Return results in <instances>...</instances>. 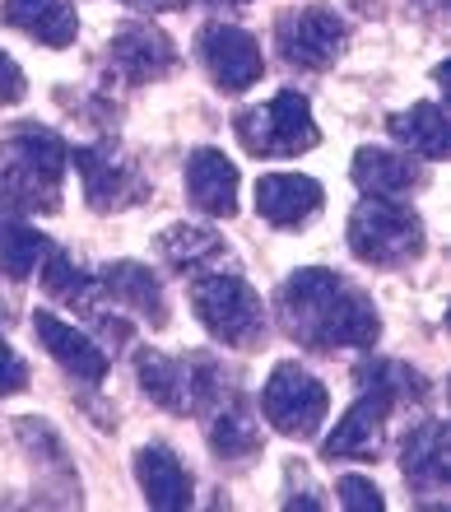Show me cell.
<instances>
[{"instance_id":"4fadbf2b","label":"cell","mask_w":451,"mask_h":512,"mask_svg":"<svg viewBox=\"0 0 451 512\" xmlns=\"http://www.w3.org/2000/svg\"><path fill=\"white\" fill-rule=\"evenodd\" d=\"M33 331H38V345L52 354L56 364L66 368L75 382H103L107 378V354L103 345H93L84 331H75L70 322H61L56 312H38L33 317Z\"/></svg>"},{"instance_id":"9a60e30c","label":"cell","mask_w":451,"mask_h":512,"mask_svg":"<svg viewBox=\"0 0 451 512\" xmlns=\"http://www.w3.org/2000/svg\"><path fill=\"white\" fill-rule=\"evenodd\" d=\"M256 210L275 229H293L321 210V182L303 173H266L256 182Z\"/></svg>"},{"instance_id":"3957f363","label":"cell","mask_w":451,"mask_h":512,"mask_svg":"<svg viewBox=\"0 0 451 512\" xmlns=\"http://www.w3.org/2000/svg\"><path fill=\"white\" fill-rule=\"evenodd\" d=\"M424 219L396 196H363L349 215V252L368 266H410L424 256Z\"/></svg>"},{"instance_id":"5bb4252c","label":"cell","mask_w":451,"mask_h":512,"mask_svg":"<svg viewBox=\"0 0 451 512\" xmlns=\"http://www.w3.org/2000/svg\"><path fill=\"white\" fill-rule=\"evenodd\" d=\"M186 196L205 215L233 219L238 215V168L219 149H196L186 159Z\"/></svg>"},{"instance_id":"484cf974","label":"cell","mask_w":451,"mask_h":512,"mask_svg":"<svg viewBox=\"0 0 451 512\" xmlns=\"http://www.w3.org/2000/svg\"><path fill=\"white\" fill-rule=\"evenodd\" d=\"M359 382L363 387H377V391H386L391 401H419V396H428V382L414 373V368H405V364H391V359H372V364H363L359 368Z\"/></svg>"},{"instance_id":"ffe728a7","label":"cell","mask_w":451,"mask_h":512,"mask_svg":"<svg viewBox=\"0 0 451 512\" xmlns=\"http://www.w3.org/2000/svg\"><path fill=\"white\" fill-rule=\"evenodd\" d=\"M386 126H391V135H396L410 154H419V159H447L451 154V126L438 103H414L410 112H396Z\"/></svg>"},{"instance_id":"ba28073f","label":"cell","mask_w":451,"mask_h":512,"mask_svg":"<svg viewBox=\"0 0 451 512\" xmlns=\"http://www.w3.org/2000/svg\"><path fill=\"white\" fill-rule=\"evenodd\" d=\"M70 163L80 168L84 196H89V205L98 210V215H107V210H126V205H135V201H145L149 196V182L140 177V168H135L131 159H121L112 145H80L75 154H70Z\"/></svg>"},{"instance_id":"d6986e66","label":"cell","mask_w":451,"mask_h":512,"mask_svg":"<svg viewBox=\"0 0 451 512\" xmlns=\"http://www.w3.org/2000/svg\"><path fill=\"white\" fill-rule=\"evenodd\" d=\"M447 424L442 419H424L414 424L405 447H400V471L419 489H438L447 480Z\"/></svg>"},{"instance_id":"2e32d148","label":"cell","mask_w":451,"mask_h":512,"mask_svg":"<svg viewBox=\"0 0 451 512\" xmlns=\"http://www.w3.org/2000/svg\"><path fill=\"white\" fill-rule=\"evenodd\" d=\"M135 480H140V494H145L149 508L159 512H177L191 503V471L177 461L173 447L149 443L135 452Z\"/></svg>"},{"instance_id":"5b68a950","label":"cell","mask_w":451,"mask_h":512,"mask_svg":"<svg viewBox=\"0 0 451 512\" xmlns=\"http://www.w3.org/2000/svg\"><path fill=\"white\" fill-rule=\"evenodd\" d=\"M233 131H238L242 149L256 159H293L321 140L317 122H312V103L293 89L275 94L266 108H242L233 117Z\"/></svg>"},{"instance_id":"30bf717a","label":"cell","mask_w":451,"mask_h":512,"mask_svg":"<svg viewBox=\"0 0 451 512\" xmlns=\"http://www.w3.org/2000/svg\"><path fill=\"white\" fill-rule=\"evenodd\" d=\"M391 396L377 387H363V396L345 410V419L335 424V433L326 438L321 457L326 461H377L386 438V415H391Z\"/></svg>"},{"instance_id":"52a82bcc","label":"cell","mask_w":451,"mask_h":512,"mask_svg":"<svg viewBox=\"0 0 451 512\" xmlns=\"http://www.w3.org/2000/svg\"><path fill=\"white\" fill-rule=\"evenodd\" d=\"M200 61L210 70V80L224 89V94H242V89H252L261 80V70H266V56L256 47V38L247 28L238 24H224V19H214V24L200 28Z\"/></svg>"},{"instance_id":"277c9868","label":"cell","mask_w":451,"mask_h":512,"mask_svg":"<svg viewBox=\"0 0 451 512\" xmlns=\"http://www.w3.org/2000/svg\"><path fill=\"white\" fill-rule=\"evenodd\" d=\"M191 308H196V322L214 340L238 345V350H252L261 331H266V312H261L256 289L242 275H228V270L191 280Z\"/></svg>"},{"instance_id":"7a4b0ae2","label":"cell","mask_w":451,"mask_h":512,"mask_svg":"<svg viewBox=\"0 0 451 512\" xmlns=\"http://www.w3.org/2000/svg\"><path fill=\"white\" fill-rule=\"evenodd\" d=\"M70 149L47 126H19L0 140V201L28 215H56Z\"/></svg>"},{"instance_id":"cb8c5ba5","label":"cell","mask_w":451,"mask_h":512,"mask_svg":"<svg viewBox=\"0 0 451 512\" xmlns=\"http://www.w3.org/2000/svg\"><path fill=\"white\" fill-rule=\"evenodd\" d=\"M159 247L182 275L186 270H200L205 261H219V256H224V238H219L214 229H200V224H173V229H163Z\"/></svg>"},{"instance_id":"6da1fadb","label":"cell","mask_w":451,"mask_h":512,"mask_svg":"<svg viewBox=\"0 0 451 512\" xmlns=\"http://www.w3.org/2000/svg\"><path fill=\"white\" fill-rule=\"evenodd\" d=\"M279 322L307 350H368L382 336L368 294L321 266H307L279 284Z\"/></svg>"},{"instance_id":"8992f818","label":"cell","mask_w":451,"mask_h":512,"mask_svg":"<svg viewBox=\"0 0 451 512\" xmlns=\"http://www.w3.org/2000/svg\"><path fill=\"white\" fill-rule=\"evenodd\" d=\"M331 410V396L303 364H284L270 368L266 387H261V415L270 419V429L284 438H312L321 429V419Z\"/></svg>"},{"instance_id":"83f0119b","label":"cell","mask_w":451,"mask_h":512,"mask_svg":"<svg viewBox=\"0 0 451 512\" xmlns=\"http://www.w3.org/2000/svg\"><path fill=\"white\" fill-rule=\"evenodd\" d=\"M28 387V364L10 350V340L0 336V396H19Z\"/></svg>"},{"instance_id":"e0dca14e","label":"cell","mask_w":451,"mask_h":512,"mask_svg":"<svg viewBox=\"0 0 451 512\" xmlns=\"http://www.w3.org/2000/svg\"><path fill=\"white\" fill-rule=\"evenodd\" d=\"M0 19L28 38H38L42 47H70L80 38V14L70 0H5Z\"/></svg>"},{"instance_id":"f546056e","label":"cell","mask_w":451,"mask_h":512,"mask_svg":"<svg viewBox=\"0 0 451 512\" xmlns=\"http://www.w3.org/2000/svg\"><path fill=\"white\" fill-rule=\"evenodd\" d=\"M121 5H140V10H177L186 0H121Z\"/></svg>"},{"instance_id":"603a6c76","label":"cell","mask_w":451,"mask_h":512,"mask_svg":"<svg viewBox=\"0 0 451 512\" xmlns=\"http://www.w3.org/2000/svg\"><path fill=\"white\" fill-rule=\"evenodd\" d=\"M47 252H52V243L38 229H28L19 219H0V275L5 280H28Z\"/></svg>"},{"instance_id":"ac0fdd59","label":"cell","mask_w":451,"mask_h":512,"mask_svg":"<svg viewBox=\"0 0 451 512\" xmlns=\"http://www.w3.org/2000/svg\"><path fill=\"white\" fill-rule=\"evenodd\" d=\"M349 177H354V187H359L363 196H400V191H410V187H419V182H424V168H419L414 159L391 154V149L363 145L359 154H354Z\"/></svg>"},{"instance_id":"7402d4cb","label":"cell","mask_w":451,"mask_h":512,"mask_svg":"<svg viewBox=\"0 0 451 512\" xmlns=\"http://www.w3.org/2000/svg\"><path fill=\"white\" fill-rule=\"evenodd\" d=\"M210 447L228 461L252 457L256 447H261V429H256L252 410H247V401H242L238 391L224 396V401L210 410Z\"/></svg>"},{"instance_id":"f1b7e54d","label":"cell","mask_w":451,"mask_h":512,"mask_svg":"<svg viewBox=\"0 0 451 512\" xmlns=\"http://www.w3.org/2000/svg\"><path fill=\"white\" fill-rule=\"evenodd\" d=\"M24 94H28V80H24V70H19V61L10 52H0V103L14 108V103H24Z\"/></svg>"},{"instance_id":"8fae6325","label":"cell","mask_w":451,"mask_h":512,"mask_svg":"<svg viewBox=\"0 0 451 512\" xmlns=\"http://www.w3.org/2000/svg\"><path fill=\"white\" fill-rule=\"evenodd\" d=\"M107 61H112V70H117L121 80L154 84V80H163V75L177 70V47L163 28L135 19V24L117 28V38L107 42Z\"/></svg>"},{"instance_id":"d4e9b609","label":"cell","mask_w":451,"mask_h":512,"mask_svg":"<svg viewBox=\"0 0 451 512\" xmlns=\"http://www.w3.org/2000/svg\"><path fill=\"white\" fill-rule=\"evenodd\" d=\"M42 284H47V294L61 298V303H75V308H84V303H93V294H98V280H93L89 270H80L75 261H70L66 252H47L42 256Z\"/></svg>"},{"instance_id":"7c38bea8","label":"cell","mask_w":451,"mask_h":512,"mask_svg":"<svg viewBox=\"0 0 451 512\" xmlns=\"http://www.w3.org/2000/svg\"><path fill=\"white\" fill-rule=\"evenodd\" d=\"M98 289H103L117 308L135 312L140 322H149L154 331L159 326H168V303H163V284L159 275L149 266H140V261H112V266H103V275H98Z\"/></svg>"},{"instance_id":"9c48e42d","label":"cell","mask_w":451,"mask_h":512,"mask_svg":"<svg viewBox=\"0 0 451 512\" xmlns=\"http://www.w3.org/2000/svg\"><path fill=\"white\" fill-rule=\"evenodd\" d=\"M279 56L298 70H326L335 56L345 52V24L335 19V10H293L275 24Z\"/></svg>"},{"instance_id":"44dd1931","label":"cell","mask_w":451,"mask_h":512,"mask_svg":"<svg viewBox=\"0 0 451 512\" xmlns=\"http://www.w3.org/2000/svg\"><path fill=\"white\" fill-rule=\"evenodd\" d=\"M135 378H140L149 401H159L163 410H177V415L191 410V378H186L182 359H168L159 350H140L135 354Z\"/></svg>"},{"instance_id":"4316f807","label":"cell","mask_w":451,"mask_h":512,"mask_svg":"<svg viewBox=\"0 0 451 512\" xmlns=\"http://www.w3.org/2000/svg\"><path fill=\"white\" fill-rule=\"evenodd\" d=\"M335 494H340V503H345L349 512H382L386 508L382 489L372 485V480H363V475H345V480L335 485Z\"/></svg>"}]
</instances>
